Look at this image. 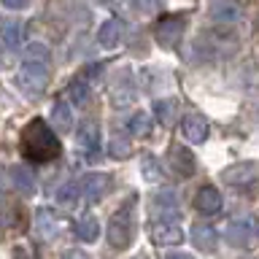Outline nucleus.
<instances>
[{"label":"nucleus","instance_id":"obj_14","mask_svg":"<svg viewBox=\"0 0 259 259\" xmlns=\"http://www.w3.org/2000/svg\"><path fill=\"white\" fill-rule=\"evenodd\" d=\"M121 38H124V22H121L119 16H111V19H105L103 27H100V32H97V40H100V46H105V49L119 46Z\"/></svg>","mask_w":259,"mask_h":259},{"label":"nucleus","instance_id":"obj_9","mask_svg":"<svg viewBox=\"0 0 259 259\" xmlns=\"http://www.w3.org/2000/svg\"><path fill=\"white\" fill-rule=\"evenodd\" d=\"M62 232V219L52 208H38L35 210V235L44 240H57Z\"/></svg>","mask_w":259,"mask_h":259},{"label":"nucleus","instance_id":"obj_19","mask_svg":"<svg viewBox=\"0 0 259 259\" xmlns=\"http://www.w3.org/2000/svg\"><path fill=\"white\" fill-rule=\"evenodd\" d=\"M210 16L222 24H230V22H238L240 8L232 0H210Z\"/></svg>","mask_w":259,"mask_h":259},{"label":"nucleus","instance_id":"obj_12","mask_svg":"<svg viewBox=\"0 0 259 259\" xmlns=\"http://www.w3.org/2000/svg\"><path fill=\"white\" fill-rule=\"evenodd\" d=\"M0 38L8 49H22L27 40V24L22 19H0Z\"/></svg>","mask_w":259,"mask_h":259},{"label":"nucleus","instance_id":"obj_31","mask_svg":"<svg viewBox=\"0 0 259 259\" xmlns=\"http://www.w3.org/2000/svg\"><path fill=\"white\" fill-rule=\"evenodd\" d=\"M165 259H194V256H189V254H184V251H176V254H167Z\"/></svg>","mask_w":259,"mask_h":259},{"label":"nucleus","instance_id":"obj_29","mask_svg":"<svg viewBox=\"0 0 259 259\" xmlns=\"http://www.w3.org/2000/svg\"><path fill=\"white\" fill-rule=\"evenodd\" d=\"M138 6H141V11H146V14H149V11H157V8L162 6V0H141Z\"/></svg>","mask_w":259,"mask_h":259},{"label":"nucleus","instance_id":"obj_8","mask_svg":"<svg viewBox=\"0 0 259 259\" xmlns=\"http://www.w3.org/2000/svg\"><path fill=\"white\" fill-rule=\"evenodd\" d=\"M259 178V162H238V165L224 167L222 181L230 186H251Z\"/></svg>","mask_w":259,"mask_h":259},{"label":"nucleus","instance_id":"obj_11","mask_svg":"<svg viewBox=\"0 0 259 259\" xmlns=\"http://www.w3.org/2000/svg\"><path fill=\"white\" fill-rule=\"evenodd\" d=\"M224 238L232 248H248L254 243V230H251V222L246 219H235V222L227 224L224 230Z\"/></svg>","mask_w":259,"mask_h":259},{"label":"nucleus","instance_id":"obj_13","mask_svg":"<svg viewBox=\"0 0 259 259\" xmlns=\"http://www.w3.org/2000/svg\"><path fill=\"white\" fill-rule=\"evenodd\" d=\"M181 133L189 143H205L208 141V121L200 113H186L181 119Z\"/></svg>","mask_w":259,"mask_h":259},{"label":"nucleus","instance_id":"obj_27","mask_svg":"<svg viewBox=\"0 0 259 259\" xmlns=\"http://www.w3.org/2000/svg\"><path fill=\"white\" fill-rule=\"evenodd\" d=\"M81 197V189H78V184H65L60 192H57V200H60V205L65 208H70L73 202H76Z\"/></svg>","mask_w":259,"mask_h":259},{"label":"nucleus","instance_id":"obj_21","mask_svg":"<svg viewBox=\"0 0 259 259\" xmlns=\"http://www.w3.org/2000/svg\"><path fill=\"white\" fill-rule=\"evenodd\" d=\"M11 181H14V186L24 194V197L35 194V178H32V173L24 165H14L11 167Z\"/></svg>","mask_w":259,"mask_h":259},{"label":"nucleus","instance_id":"obj_5","mask_svg":"<svg viewBox=\"0 0 259 259\" xmlns=\"http://www.w3.org/2000/svg\"><path fill=\"white\" fill-rule=\"evenodd\" d=\"M76 149L81 151V157L87 159H97L100 157V127L97 121H84L76 133Z\"/></svg>","mask_w":259,"mask_h":259},{"label":"nucleus","instance_id":"obj_28","mask_svg":"<svg viewBox=\"0 0 259 259\" xmlns=\"http://www.w3.org/2000/svg\"><path fill=\"white\" fill-rule=\"evenodd\" d=\"M6 8H11V11H22V8L30 6V0H0Z\"/></svg>","mask_w":259,"mask_h":259},{"label":"nucleus","instance_id":"obj_3","mask_svg":"<svg viewBox=\"0 0 259 259\" xmlns=\"http://www.w3.org/2000/svg\"><path fill=\"white\" fill-rule=\"evenodd\" d=\"M135 240V194H130V200L121 208H116V213L108 222V243L111 248L124 251L133 246Z\"/></svg>","mask_w":259,"mask_h":259},{"label":"nucleus","instance_id":"obj_23","mask_svg":"<svg viewBox=\"0 0 259 259\" xmlns=\"http://www.w3.org/2000/svg\"><path fill=\"white\" fill-rule=\"evenodd\" d=\"M141 170H143V178L149 184H162L165 181V173H162V165L157 157H151V154H146L141 159Z\"/></svg>","mask_w":259,"mask_h":259},{"label":"nucleus","instance_id":"obj_20","mask_svg":"<svg viewBox=\"0 0 259 259\" xmlns=\"http://www.w3.org/2000/svg\"><path fill=\"white\" fill-rule=\"evenodd\" d=\"M154 116L159 119V124L165 127H173V121L178 116V100H173V97H165V100H157L154 103Z\"/></svg>","mask_w":259,"mask_h":259},{"label":"nucleus","instance_id":"obj_25","mask_svg":"<svg viewBox=\"0 0 259 259\" xmlns=\"http://www.w3.org/2000/svg\"><path fill=\"white\" fill-rule=\"evenodd\" d=\"M127 130H130V135H135V138H143V135H149V130H151V116L146 111H138L130 116L127 121Z\"/></svg>","mask_w":259,"mask_h":259},{"label":"nucleus","instance_id":"obj_7","mask_svg":"<svg viewBox=\"0 0 259 259\" xmlns=\"http://www.w3.org/2000/svg\"><path fill=\"white\" fill-rule=\"evenodd\" d=\"M108 186H111V178L105 173H87L84 178H81V184H78L81 200H87L89 205H95V202H100L105 197Z\"/></svg>","mask_w":259,"mask_h":259},{"label":"nucleus","instance_id":"obj_26","mask_svg":"<svg viewBox=\"0 0 259 259\" xmlns=\"http://www.w3.org/2000/svg\"><path fill=\"white\" fill-rule=\"evenodd\" d=\"M151 205L157 208L159 213H173L178 208V197H176V192H159V194H154Z\"/></svg>","mask_w":259,"mask_h":259},{"label":"nucleus","instance_id":"obj_32","mask_svg":"<svg viewBox=\"0 0 259 259\" xmlns=\"http://www.w3.org/2000/svg\"><path fill=\"white\" fill-rule=\"evenodd\" d=\"M256 230H259V216H256Z\"/></svg>","mask_w":259,"mask_h":259},{"label":"nucleus","instance_id":"obj_30","mask_svg":"<svg viewBox=\"0 0 259 259\" xmlns=\"http://www.w3.org/2000/svg\"><path fill=\"white\" fill-rule=\"evenodd\" d=\"M62 259H92L87 254V251H78V248H73V251H65L62 254Z\"/></svg>","mask_w":259,"mask_h":259},{"label":"nucleus","instance_id":"obj_2","mask_svg":"<svg viewBox=\"0 0 259 259\" xmlns=\"http://www.w3.org/2000/svg\"><path fill=\"white\" fill-rule=\"evenodd\" d=\"M49 81V49L44 44H27L24 46V60L19 68V87L24 95L38 97L46 89Z\"/></svg>","mask_w":259,"mask_h":259},{"label":"nucleus","instance_id":"obj_22","mask_svg":"<svg viewBox=\"0 0 259 259\" xmlns=\"http://www.w3.org/2000/svg\"><path fill=\"white\" fill-rule=\"evenodd\" d=\"M52 124L60 130V133H68V130L73 127V111L70 105L65 100H57L54 108H52Z\"/></svg>","mask_w":259,"mask_h":259},{"label":"nucleus","instance_id":"obj_24","mask_svg":"<svg viewBox=\"0 0 259 259\" xmlns=\"http://www.w3.org/2000/svg\"><path fill=\"white\" fill-rule=\"evenodd\" d=\"M68 92H70V100L76 103V105H84L87 103V97H89V76H87V70L70 81Z\"/></svg>","mask_w":259,"mask_h":259},{"label":"nucleus","instance_id":"obj_15","mask_svg":"<svg viewBox=\"0 0 259 259\" xmlns=\"http://www.w3.org/2000/svg\"><path fill=\"white\" fill-rule=\"evenodd\" d=\"M224 205V200H222V194H219L213 186H202V189L194 194V208L200 210V213H219Z\"/></svg>","mask_w":259,"mask_h":259},{"label":"nucleus","instance_id":"obj_10","mask_svg":"<svg viewBox=\"0 0 259 259\" xmlns=\"http://www.w3.org/2000/svg\"><path fill=\"white\" fill-rule=\"evenodd\" d=\"M149 238L157 246H178L184 240V230L173 222H151L149 224Z\"/></svg>","mask_w":259,"mask_h":259},{"label":"nucleus","instance_id":"obj_1","mask_svg":"<svg viewBox=\"0 0 259 259\" xmlns=\"http://www.w3.org/2000/svg\"><path fill=\"white\" fill-rule=\"evenodd\" d=\"M19 149H22V154L30 162H52V159L60 157L62 146H60L57 133L46 124L44 119H32L22 130Z\"/></svg>","mask_w":259,"mask_h":259},{"label":"nucleus","instance_id":"obj_18","mask_svg":"<svg viewBox=\"0 0 259 259\" xmlns=\"http://www.w3.org/2000/svg\"><path fill=\"white\" fill-rule=\"evenodd\" d=\"M111 100L116 108H124L135 100V89H133V78H130V73H119V84L111 87Z\"/></svg>","mask_w":259,"mask_h":259},{"label":"nucleus","instance_id":"obj_4","mask_svg":"<svg viewBox=\"0 0 259 259\" xmlns=\"http://www.w3.org/2000/svg\"><path fill=\"white\" fill-rule=\"evenodd\" d=\"M184 32H186V14H167V16H162V19L157 22L154 38H157L159 46L176 49L184 40Z\"/></svg>","mask_w":259,"mask_h":259},{"label":"nucleus","instance_id":"obj_17","mask_svg":"<svg viewBox=\"0 0 259 259\" xmlns=\"http://www.w3.org/2000/svg\"><path fill=\"white\" fill-rule=\"evenodd\" d=\"M192 243H194L200 251L210 254V251H216L219 235H216V230H213L210 224H194V227H192Z\"/></svg>","mask_w":259,"mask_h":259},{"label":"nucleus","instance_id":"obj_6","mask_svg":"<svg viewBox=\"0 0 259 259\" xmlns=\"http://www.w3.org/2000/svg\"><path fill=\"white\" fill-rule=\"evenodd\" d=\"M167 165L178 178H192L194 170H197V159H194V154L186 149V146L173 143L167 149Z\"/></svg>","mask_w":259,"mask_h":259},{"label":"nucleus","instance_id":"obj_16","mask_svg":"<svg viewBox=\"0 0 259 259\" xmlns=\"http://www.w3.org/2000/svg\"><path fill=\"white\" fill-rule=\"evenodd\" d=\"M73 235L84 243H95L100 238V224H97V219L92 213H84V216L76 219V224H73Z\"/></svg>","mask_w":259,"mask_h":259}]
</instances>
